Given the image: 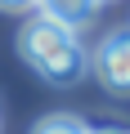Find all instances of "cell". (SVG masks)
<instances>
[{"mask_svg": "<svg viewBox=\"0 0 130 134\" xmlns=\"http://www.w3.org/2000/svg\"><path fill=\"white\" fill-rule=\"evenodd\" d=\"M90 72L99 76V85L112 98H130V27L108 31L99 40V49L90 54Z\"/></svg>", "mask_w": 130, "mask_h": 134, "instance_id": "1", "label": "cell"}, {"mask_svg": "<svg viewBox=\"0 0 130 134\" xmlns=\"http://www.w3.org/2000/svg\"><path fill=\"white\" fill-rule=\"evenodd\" d=\"M76 36H72V27H63V23H54L49 14H36L23 31H18V54L32 63V67H40L45 58H54L63 45H72Z\"/></svg>", "mask_w": 130, "mask_h": 134, "instance_id": "2", "label": "cell"}, {"mask_svg": "<svg viewBox=\"0 0 130 134\" xmlns=\"http://www.w3.org/2000/svg\"><path fill=\"white\" fill-rule=\"evenodd\" d=\"M36 72H40L49 85H63V90H67V85H76V81L90 72V58H85V49L72 40V45H63L54 58H45V63L36 67Z\"/></svg>", "mask_w": 130, "mask_h": 134, "instance_id": "3", "label": "cell"}, {"mask_svg": "<svg viewBox=\"0 0 130 134\" xmlns=\"http://www.w3.org/2000/svg\"><path fill=\"white\" fill-rule=\"evenodd\" d=\"M94 9H99V0H40V14H49L54 23H63V27H85L90 18H94Z\"/></svg>", "mask_w": 130, "mask_h": 134, "instance_id": "4", "label": "cell"}, {"mask_svg": "<svg viewBox=\"0 0 130 134\" xmlns=\"http://www.w3.org/2000/svg\"><path fill=\"white\" fill-rule=\"evenodd\" d=\"M32 134H85V125H81L76 116H67V112H54V116L36 121V130H32Z\"/></svg>", "mask_w": 130, "mask_h": 134, "instance_id": "5", "label": "cell"}, {"mask_svg": "<svg viewBox=\"0 0 130 134\" xmlns=\"http://www.w3.org/2000/svg\"><path fill=\"white\" fill-rule=\"evenodd\" d=\"M0 9H9V14H23V9H40V0H0Z\"/></svg>", "mask_w": 130, "mask_h": 134, "instance_id": "6", "label": "cell"}, {"mask_svg": "<svg viewBox=\"0 0 130 134\" xmlns=\"http://www.w3.org/2000/svg\"><path fill=\"white\" fill-rule=\"evenodd\" d=\"M85 134H130V130H121V125H103V130H85Z\"/></svg>", "mask_w": 130, "mask_h": 134, "instance_id": "7", "label": "cell"}]
</instances>
